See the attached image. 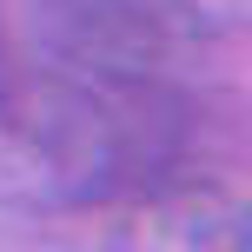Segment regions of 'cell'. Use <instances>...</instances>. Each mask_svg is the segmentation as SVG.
I'll list each match as a JSON object with an SVG mask.
<instances>
[{"label": "cell", "instance_id": "cell-1", "mask_svg": "<svg viewBox=\"0 0 252 252\" xmlns=\"http://www.w3.org/2000/svg\"><path fill=\"white\" fill-rule=\"evenodd\" d=\"M0 120L73 186L146 192L166 186L186 146V100L166 80L100 66H0Z\"/></svg>", "mask_w": 252, "mask_h": 252}, {"label": "cell", "instance_id": "cell-2", "mask_svg": "<svg viewBox=\"0 0 252 252\" xmlns=\"http://www.w3.org/2000/svg\"><path fill=\"white\" fill-rule=\"evenodd\" d=\"M27 20L53 60L139 80H173L213 40L192 0H27Z\"/></svg>", "mask_w": 252, "mask_h": 252}]
</instances>
